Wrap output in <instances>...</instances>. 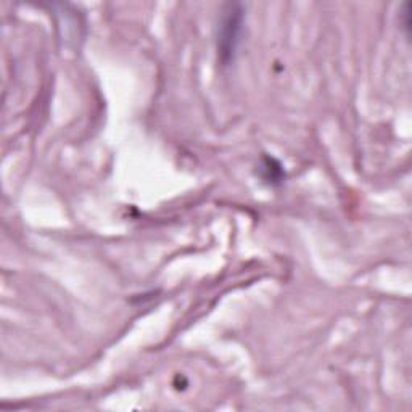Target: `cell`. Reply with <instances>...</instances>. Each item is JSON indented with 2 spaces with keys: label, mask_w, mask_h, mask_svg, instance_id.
I'll return each instance as SVG.
<instances>
[{
  "label": "cell",
  "mask_w": 412,
  "mask_h": 412,
  "mask_svg": "<svg viewBox=\"0 0 412 412\" xmlns=\"http://www.w3.org/2000/svg\"><path fill=\"white\" fill-rule=\"evenodd\" d=\"M239 24H240V11H235L234 7H230L229 15L222 23V33H221L222 53H227V55H230V52H234L235 40H237V34H239L237 31Z\"/></svg>",
  "instance_id": "1"
}]
</instances>
